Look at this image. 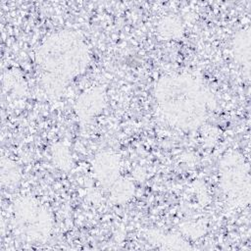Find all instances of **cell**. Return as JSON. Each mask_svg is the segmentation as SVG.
Masks as SVG:
<instances>
[{"label": "cell", "mask_w": 251, "mask_h": 251, "mask_svg": "<svg viewBox=\"0 0 251 251\" xmlns=\"http://www.w3.org/2000/svg\"><path fill=\"white\" fill-rule=\"evenodd\" d=\"M12 220L20 236L31 243L47 240L54 226V217L48 206L28 195L15 200Z\"/></svg>", "instance_id": "3957f363"}, {"label": "cell", "mask_w": 251, "mask_h": 251, "mask_svg": "<svg viewBox=\"0 0 251 251\" xmlns=\"http://www.w3.org/2000/svg\"><path fill=\"white\" fill-rule=\"evenodd\" d=\"M220 185L227 202L244 207L250 200L249 165L237 153L226 154L220 166Z\"/></svg>", "instance_id": "277c9868"}, {"label": "cell", "mask_w": 251, "mask_h": 251, "mask_svg": "<svg viewBox=\"0 0 251 251\" xmlns=\"http://www.w3.org/2000/svg\"><path fill=\"white\" fill-rule=\"evenodd\" d=\"M92 174L97 182L108 191L122 176L120 156L112 151H103L95 155L91 162Z\"/></svg>", "instance_id": "5b68a950"}, {"label": "cell", "mask_w": 251, "mask_h": 251, "mask_svg": "<svg viewBox=\"0 0 251 251\" xmlns=\"http://www.w3.org/2000/svg\"><path fill=\"white\" fill-rule=\"evenodd\" d=\"M232 55L236 63L249 74L250 70V30L243 28L232 39Z\"/></svg>", "instance_id": "52a82bcc"}, {"label": "cell", "mask_w": 251, "mask_h": 251, "mask_svg": "<svg viewBox=\"0 0 251 251\" xmlns=\"http://www.w3.org/2000/svg\"><path fill=\"white\" fill-rule=\"evenodd\" d=\"M156 110L164 123L178 130H193L207 119L214 103L211 90L196 76L175 73L161 76L154 86Z\"/></svg>", "instance_id": "7a4b0ae2"}, {"label": "cell", "mask_w": 251, "mask_h": 251, "mask_svg": "<svg viewBox=\"0 0 251 251\" xmlns=\"http://www.w3.org/2000/svg\"><path fill=\"white\" fill-rule=\"evenodd\" d=\"M105 105V94L102 89L91 88L79 95L75 103L76 115L83 120H88L99 114Z\"/></svg>", "instance_id": "8992f818"}, {"label": "cell", "mask_w": 251, "mask_h": 251, "mask_svg": "<svg viewBox=\"0 0 251 251\" xmlns=\"http://www.w3.org/2000/svg\"><path fill=\"white\" fill-rule=\"evenodd\" d=\"M91 61L84 37L77 31L60 29L47 35L34 54L39 85L50 97H58L83 74Z\"/></svg>", "instance_id": "6da1fadb"}, {"label": "cell", "mask_w": 251, "mask_h": 251, "mask_svg": "<svg viewBox=\"0 0 251 251\" xmlns=\"http://www.w3.org/2000/svg\"><path fill=\"white\" fill-rule=\"evenodd\" d=\"M158 32L165 39H176L183 31L181 22L173 16L163 18L158 24Z\"/></svg>", "instance_id": "9c48e42d"}, {"label": "cell", "mask_w": 251, "mask_h": 251, "mask_svg": "<svg viewBox=\"0 0 251 251\" xmlns=\"http://www.w3.org/2000/svg\"><path fill=\"white\" fill-rule=\"evenodd\" d=\"M134 184L128 178L123 176L107 192L111 200L116 204L126 203L134 195Z\"/></svg>", "instance_id": "ba28073f"}]
</instances>
